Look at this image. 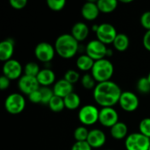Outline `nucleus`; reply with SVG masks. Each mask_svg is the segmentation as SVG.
Masks as SVG:
<instances>
[{
    "label": "nucleus",
    "instance_id": "obj_5",
    "mask_svg": "<svg viewBox=\"0 0 150 150\" xmlns=\"http://www.w3.org/2000/svg\"><path fill=\"white\" fill-rule=\"evenodd\" d=\"M125 147L127 150H149L150 139L141 133H133L126 138Z\"/></svg>",
    "mask_w": 150,
    "mask_h": 150
},
{
    "label": "nucleus",
    "instance_id": "obj_42",
    "mask_svg": "<svg viewBox=\"0 0 150 150\" xmlns=\"http://www.w3.org/2000/svg\"><path fill=\"white\" fill-rule=\"evenodd\" d=\"M149 150H150V147H149Z\"/></svg>",
    "mask_w": 150,
    "mask_h": 150
},
{
    "label": "nucleus",
    "instance_id": "obj_40",
    "mask_svg": "<svg viewBox=\"0 0 150 150\" xmlns=\"http://www.w3.org/2000/svg\"><path fill=\"white\" fill-rule=\"evenodd\" d=\"M120 2L123 3V4H129V3H132L133 1H132V0H127V1H126V0H121Z\"/></svg>",
    "mask_w": 150,
    "mask_h": 150
},
{
    "label": "nucleus",
    "instance_id": "obj_10",
    "mask_svg": "<svg viewBox=\"0 0 150 150\" xmlns=\"http://www.w3.org/2000/svg\"><path fill=\"white\" fill-rule=\"evenodd\" d=\"M24 73V68L21 63L14 59H11L3 65V75L11 80H18Z\"/></svg>",
    "mask_w": 150,
    "mask_h": 150
},
{
    "label": "nucleus",
    "instance_id": "obj_3",
    "mask_svg": "<svg viewBox=\"0 0 150 150\" xmlns=\"http://www.w3.org/2000/svg\"><path fill=\"white\" fill-rule=\"evenodd\" d=\"M114 73V67L108 59H101L96 61L91 69V76L98 83L110 81Z\"/></svg>",
    "mask_w": 150,
    "mask_h": 150
},
{
    "label": "nucleus",
    "instance_id": "obj_25",
    "mask_svg": "<svg viewBox=\"0 0 150 150\" xmlns=\"http://www.w3.org/2000/svg\"><path fill=\"white\" fill-rule=\"evenodd\" d=\"M47 105L49 106L50 110L54 112H61L65 108L63 98L57 97L55 95L52 98V99L50 100V102Z\"/></svg>",
    "mask_w": 150,
    "mask_h": 150
},
{
    "label": "nucleus",
    "instance_id": "obj_1",
    "mask_svg": "<svg viewBox=\"0 0 150 150\" xmlns=\"http://www.w3.org/2000/svg\"><path fill=\"white\" fill-rule=\"evenodd\" d=\"M120 87L112 81L99 83L93 90V98L96 103L104 107H113L119 104L122 94Z\"/></svg>",
    "mask_w": 150,
    "mask_h": 150
},
{
    "label": "nucleus",
    "instance_id": "obj_30",
    "mask_svg": "<svg viewBox=\"0 0 150 150\" xmlns=\"http://www.w3.org/2000/svg\"><path fill=\"white\" fill-rule=\"evenodd\" d=\"M40 91L41 93V98H42L41 104L48 105L50 100L52 99V98L54 96L53 89H51L50 87H40Z\"/></svg>",
    "mask_w": 150,
    "mask_h": 150
},
{
    "label": "nucleus",
    "instance_id": "obj_29",
    "mask_svg": "<svg viewBox=\"0 0 150 150\" xmlns=\"http://www.w3.org/2000/svg\"><path fill=\"white\" fill-rule=\"evenodd\" d=\"M137 90L142 94H147L150 92V83L148 79V76L141 77L137 82Z\"/></svg>",
    "mask_w": 150,
    "mask_h": 150
},
{
    "label": "nucleus",
    "instance_id": "obj_20",
    "mask_svg": "<svg viewBox=\"0 0 150 150\" xmlns=\"http://www.w3.org/2000/svg\"><path fill=\"white\" fill-rule=\"evenodd\" d=\"M110 133L115 140H123L128 136V128L126 123L119 121L110 128Z\"/></svg>",
    "mask_w": 150,
    "mask_h": 150
},
{
    "label": "nucleus",
    "instance_id": "obj_38",
    "mask_svg": "<svg viewBox=\"0 0 150 150\" xmlns=\"http://www.w3.org/2000/svg\"><path fill=\"white\" fill-rule=\"evenodd\" d=\"M10 83H11V80L9 78H7L4 75L1 76V77H0V89L2 91H4V90L8 89L9 86H10Z\"/></svg>",
    "mask_w": 150,
    "mask_h": 150
},
{
    "label": "nucleus",
    "instance_id": "obj_13",
    "mask_svg": "<svg viewBox=\"0 0 150 150\" xmlns=\"http://www.w3.org/2000/svg\"><path fill=\"white\" fill-rule=\"evenodd\" d=\"M18 90L22 93L29 96L31 93L38 91L40 88V85L36 77L23 75L18 79Z\"/></svg>",
    "mask_w": 150,
    "mask_h": 150
},
{
    "label": "nucleus",
    "instance_id": "obj_27",
    "mask_svg": "<svg viewBox=\"0 0 150 150\" xmlns=\"http://www.w3.org/2000/svg\"><path fill=\"white\" fill-rule=\"evenodd\" d=\"M81 84L86 90H91V89L94 90L98 83L94 79V77L91 76V74L87 73L81 77Z\"/></svg>",
    "mask_w": 150,
    "mask_h": 150
},
{
    "label": "nucleus",
    "instance_id": "obj_32",
    "mask_svg": "<svg viewBox=\"0 0 150 150\" xmlns=\"http://www.w3.org/2000/svg\"><path fill=\"white\" fill-rule=\"evenodd\" d=\"M140 133L150 139V118H145L139 124Z\"/></svg>",
    "mask_w": 150,
    "mask_h": 150
},
{
    "label": "nucleus",
    "instance_id": "obj_9",
    "mask_svg": "<svg viewBox=\"0 0 150 150\" xmlns=\"http://www.w3.org/2000/svg\"><path fill=\"white\" fill-rule=\"evenodd\" d=\"M55 53L56 52L54 49V46H52L46 41L38 43L34 48V54L36 58L40 62L45 63L50 62L54 59Z\"/></svg>",
    "mask_w": 150,
    "mask_h": 150
},
{
    "label": "nucleus",
    "instance_id": "obj_14",
    "mask_svg": "<svg viewBox=\"0 0 150 150\" xmlns=\"http://www.w3.org/2000/svg\"><path fill=\"white\" fill-rule=\"evenodd\" d=\"M87 142L92 149H99L103 147L106 142L105 134L100 129H92L89 132Z\"/></svg>",
    "mask_w": 150,
    "mask_h": 150
},
{
    "label": "nucleus",
    "instance_id": "obj_19",
    "mask_svg": "<svg viewBox=\"0 0 150 150\" xmlns=\"http://www.w3.org/2000/svg\"><path fill=\"white\" fill-rule=\"evenodd\" d=\"M90 33V29L88 25L83 22H77L76 23L71 29V35L78 41H83L87 39Z\"/></svg>",
    "mask_w": 150,
    "mask_h": 150
},
{
    "label": "nucleus",
    "instance_id": "obj_24",
    "mask_svg": "<svg viewBox=\"0 0 150 150\" xmlns=\"http://www.w3.org/2000/svg\"><path fill=\"white\" fill-rule=\"evenodd\" d=\"M97 4L100 12L111 13L117 8L118 2L116 0H98L97 1Z\"/></svg>",
    "mask_w": 150,
    "mask_h": 150
},
{
    "label": "nucleus",
    "instance_id": "obj_37",
    "mask_svg": "<svg viewBox=\"0 0 150 150\" xmlns=\"http://www.w3.org/2000/svg\"><path fill=\"white\" fill-rule=\"evenodd\" d=\"M28 98L29 100L33 103V104H41V101H42V98H41V93L40 91V89L33 93H31L29 96H28Z\"/></svg>",
    "mask_w": 150,
    "mask_h": 150
},
{
    "label": "nucleus",
    "instance_id": "obj_6",
    "mask_svg": "<svg viewBox=\"0 0 150 150\" xmlns=\"http://www.w3.org/2000/svg\"><path fill=\"white\" fill-rule=\"evenodd\" d=\"M99 110L92 105H85L78 112V120L83 126H92L98 121Z\"/></svg>",
    "mask_w": 150,
    "mask_h": 150
},
{
    "label": "nucleus",
    "instance_id": "obj_39",
    "mask_svg": "<svg viewBox=\"0 0 150 150\" xmlns=\"http://www.w3.org/2000/svg\"><path fill=\"white\" fill-rule=\"evenodd\" d=\"M142 43H143L145 49L150 52V30L145 33L143 36V40H142Z\"/></svg>",
    "mask_w": 150,
    "mask_h": 150
},
{
    "label": "nucleus",
    "instance_id": "obj_28",
    "mask_svg": "<svg viewBox=\"0 0 150 150\" xmlns=\"http://www.w3.org/2000/svg\"><path fill=\"white\" fill-rule=\"evenodd\" d=\"M89 132L90 131L84 126L76 127L74 131V138L76 142H87Z\"/></svg>",
    "mask_w": 150,
    "mask_h": 150
},
{
    "label": "nucleus",
    "instance_id": "obj_41",
    "mask_svg": "<svg viewBox=\"0 0 150 150\" xmlns=\"http://www.w3.org/2000/svg\"><path fill=\"white\" fill-rule=\"evenodd\" d=\"M148 79H149V81L150 83V72L149 73V75H148Z\"/></svg>",
    "mask_w": 150,
    "mask_h": 150
},
{
    "label": "nucleus",
    "instance_id": "obj_11",
    "mask_svg": "<svg viewBox=\"0 0 150 150\" xmlns=\"http://www.w3.org/2000/svg\"><path fill=\"white\" fill-rule=\"evenodd\" d=\"M119 104L124 111L131 112L137 110L140 105V101L135 93L127 91L122 92Z\"/></svg>",
    "mask_w": 150,
    "mask_h": 150
},
{
    "label": "nucleus",
    "instance_id": "obj_8",
    "mask_svg": "<svg viewBox=\"0 0 150 150\" xmlns=\"http://www.w3.org/2000/svg\"><path fill=\"white\" fill-rule=\"evenodd\" d=\"M118 33L116 28L109 23H103L98 25V28L96 32L97 40L104 43L105 45L112 44Z\"/></svg>",
    "mask_w": 150,
    "mask_h": 150
},
{
    "label": "nucleus",
    "instance_id": "obj_18",
    "mask_svg": "<svg viewBox=\"0 0 150 150\" xmlns=\"http://www.w3.org/2000/svg\"><path fill=\"white\" fill-rule=\"evenodd\" d=\"M36 78L41 87H49L55 83V74L48 68L40 69Z\"/></svg>",
    "mask_w": 150,
    "mask_h": 150
},
{
    "label": "nucleus",
    "instance_id": "obj_26",
    "mask_svg": "<svg viewBox=\"0 0 150 150\" xmlns=\"http://www.w3.org/2000/svg\"><path fill=\"white\" fill-rule=\"evenodd\" d=\"M40 71V69L39 65L34 62H27L24 67V75H26L29 76L37 77Z\"/></svg>",
    "mask_w": 150,
    "mask_h": 150
},
{
    "label": "nucleus",
    "instance_id": "obj_12",
    "mask_svg": "<svg viewBox=\"0 0 150 150\" xmlns=\"http://www.w3.org/2000/svg\"><path fill=\"white\" fill-rule=\"evenodd\" d=\"M98 122L105 127H112L119 122V114L113 107H104L99 110Z\"/></svg>",
    "mask_w": 150,
    "mask_h": 150
},
{
    "label": "nucleus",
    "instance_id": "obj_35",
    "mask_svg": "<svg viewBox=\"0 0 150 150\" xmlns=\"http://www.w3.org/2000/svg\"><path fill=\"white\" fill-rule=\"evenodd\" d=\"M71 150H92V148L87 142H76L73 144Z\"/></svg>",
    "mask_w": 150,
    "mask_h": 150
},
{
    "label": "nucleus",
    "instance_id": "obj_7",
    "mask_svg": "<svg viewBox=\"0 0 150 150\" xmlns=\"http://www.w3.org/2000/svg\"><path fill=\"white\" fill-rule=\"evenodd\" d=\"M107 52L108 48L106 47V45L98 40H92L89 41L85 47V54L95 62L105 59L107 56Z\"/></svg>",
    "mask_w": 150,
    "mask_h": 150
},
{
    "label": "nucleus",
    "instance_id": "obj_33",
    "mask_svg": "<svg viewBox=\"0 0 150 150\" xmlns=\"http://www.w3.org/2000/svg\"><path fill=\"white\" fill-rule=\"evenodd\" d=\"M63 78L69 83H70L71 84H74L76 82H78V80L80 79V75L75 69H69L65 72Z\"/></svg>",
    "mask_w": 150,
    "mask_h": 150
},
{
    "label": "nucleus",
    "instance_id": "obj_36",
    "mask_svg": "<svg viewBox=\"0 0 150 150\" xmlns=\"http://www.w3.org/2000/svg\"><path fill=\"white\" fill-rule=\"evenodd\" d=\"M10 4L15 10H22L26 6L27 1L26 0H11Z\"/></svg>",
    "mask_w": 150,
    "mask_h": 150
},
{
    "label": "nucleus",
    "instance_id": "obj_31",
    "mask_svg": "<svg viewBox=\"0 0 150 150\" xmlns=\"http://www.w3.org/2000/svg\"><path fill=\"white\" fill-rule=\"evenodd\" d=\"M47 4L50 10L54 11H60L62 9H64L66 5V1L65 0H47Z\"/></svg>",
    "mask_w": 150,
    "mask_h": 150
},
{
    "label": "nucleus",
    "instance_id": "obj_17",
    "mask_svg": "<svg viewBox=\"0 0 150 150\" xmlns=\"http://www.w3.org/2000/svg\"><path fill=\"white\" fill-rule=\"evenodd\" d=\"M14 53V40L6 39L0 42V60L4 62L11 59Z\"/></svg>",
    "mask_w": 150,
    "mask_h": 150
},
{
    "label": "nucleus",
    "instance_id": "obj_16",
    "mask_svg": "<svg viewBox=\"0 0 150 150\" xmlns=\"http://www.w3.org/2000/svg\"><path fill=\"white\" fill-rule=\"evenodd\" d=\"M52 89H53L54 94L62 98H64L70 93L74 92L73 84H71L70 83L66 81L64 78L56 81Z\"/></svg>",
    "mask_w": 150,
    "mask_h": 150
},
{
    "label": "nucleus",
    "instance_id": "obj_2",
    "mask_svg": "<svg viewBox=\"0 0 150 150\" xmlns=\"http://www.w3.org/2000/svg\"><path fill=\"white\" fill-rule=\"evenodd\" d=\"M54 49L61 58L70 59L78 53L79 42L71 35V33H63L56 38Z\"/></svg>",
    "mask_w": 150,
    "mask_h": 150
},
{
    "label": "nucleus",
    "instance_id": "obj_4",
    "mask_svg": "<svg viewBox=\"0 0 150 150\" xmlns=\"http://www.w3.org/2000/svg\"><path fill=\"white\" fill-rule=\"evenodd\" d=\"M25 107V99L20 93L10 94L4 101V108L6 112L12 115L21 113Z\"/></svg>",
    "mask_w": 150,
    "mask_h": 150
},
{
    "label": "nucleus",
    "instance_id": "obj_43",
    "mask_svg": "<svg viewBox=\"0 0 150 150\" xmlns=\"http://www.w3.org/2000/svg\"><path fill=\"white\" fill-rule=\"evenodd\" d=\"M107 150H110V149H107Z\"/></svg>",
    "mask_w": 150,
    "mask_h": 150
},
{
    "label": "nucleus",
    "instance_id": "obj_22",
    "mask_svg": "<svg viewBox=\"0 0 150 150\" xmlns=\"http://www.w3.org/2000/svg\"><path fill=\"white\" fill-rule=\"evenodd\" d=\"M94 63H95V61H93L86 54H81L76 59V67H77V69L82 70V71H84V72L91 70L92 68H93Z\"/></svg>",
    "mask_w": 150,
    "mask_h": 150
},
{
    "label": "nucleus",
    "instance_id": "obj_34",
    "mask_svg": "<svg viewBox=\"0 0 150 150\" xmlns=\"http://www.w3.org/2000/svg\"><path fill=\"white\" fill-rule=\"evenodd\" d=\"M141 25L143 28H145L147 31L150 30V11H147L143 12L140 18Z\"/></svg>",
    "mask_w": 150,
    "mask_h": 150
},
{
    "label": "nucleus",
    "instance_id": "obj_23",
    "mask_svg": "<svg viewBox=\"0 0 150 150\" xmlns=\"http://www.w3.org/2000/svg\"><path fill=\"white\" fill-rule=\"evenodd\" d=\"M63 100H64L65 108H67L68 110H71V111L76 110L81 105V98L79 95L76 94V92L70 93L69 95L65 97Z\"/></svg>",
    "mask_w": 150,
    "mask_h": 150
},
{
    "label": "nucleus",
    "instance_id": "obj_15",
    "mask_svg": "<svg viewBox=\"0 0 150 150\" xmlns=\"http://www.w3.org/2000/svg\"><path fill=\"white\" fill-rule=\"evenodd\" d=\"M99 13L100 11L98 7L97 2L93 1H88L84 3L81 9L82 17L88 21H93L97 19V18L99 16Z\"/></svg>",
    "mask_w": 150,
    "mask_h": 150
},
{
    "label": "nucleus",
    "instance_id": "obj_21",
    "mask_svg": "<svg viewBox=\"0 0 150 150\" xmlns=\"http://www.w3.org/2000/svg\"><path fill=\"white\" fill-rule=\"evenodd\" d=\"M113 47L114 48L119 51V52H125L127 50L129 44H130V40L128 36L126 33H118L114 41H113Z\"/></svg>",
    "mask_w": 150,
    "mask_h": 150
}]
</instances>
